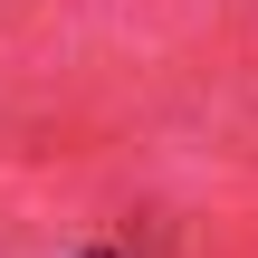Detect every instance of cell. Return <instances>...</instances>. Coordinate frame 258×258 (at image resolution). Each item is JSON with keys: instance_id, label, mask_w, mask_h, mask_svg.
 <instances>
[{"instance_id": "cell-1", "label": "cell", "mask_w": 258, "mask_h": 258, "mask_svg": "<svg viewBox=\"0 0 258 258\" xmlns=\"http://www.w3.org/2000/svg\"><path fill=\"white\" fill-rule=\"evenodd\" d=\"M86 258H115V249H86Z\"/></svg>"}]
</instances>
